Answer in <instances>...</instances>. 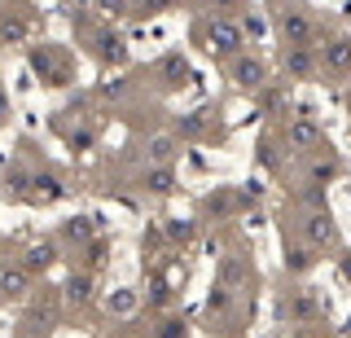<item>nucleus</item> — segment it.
I'll list each match as a JSON object with an SVG mask.
<instances>
[{"instance_id": "obj_1", "label": "nucleus", "mask_w": 351, "mask_h": 338, "mask_svg": "<svg viewBox=\"0 0 351 338\" xmlns=\"http://www.w3.org/2000/svg\"><path fill=\"white\" fill-rule=\"evenodd\" d=\"M202 40L215 58H237L241 45H246V31H241L237 18H211V23L202 27Z\"/></svg>"}, {"instance_id": "obj_2", "label": "nucleus", "mask_w": 351, "mask_h": 338, "mask_svg": "<svg viewBox=\"0 0 351 338\" xmlns=\"http://www.w3.org/2000/svg\"><path fill=\"white\" fill-rule=\"evenodd\" d=\"M281 36H285V45H307V49H312L316 23L303 14V9H285V14H281Z\"/></svg>"}, {"instance_id": "obj_3", "label": "nucleus", "mask_w": 351, "mask_h": 338, "mask_svg": "<svg viewBox=\"0 0 351 338\" xmlns=\"http://www.w3.org/2000/svg\"><path fill=\"white\" fill-rule=\"evenodd\" d=\"M285 145H290L294 154H312V149L321 145V128H316L312 119H290V128H285Z\"/></svg>"}, {"instance_id": "obj_4", "label": "nucleus", "mask_w": 351, "mask_h": 338, "mask_svg": "<svg viewBox=\"0 0 351 338\" xmlns=\"http://www.w3.org/2000/svg\"><path fill=\"white\" fill-rule=\"evenodd\" d=\"M316 67L329 71V75H347L351 71V40H329L321 49V62H316Z\"/></svg>"}, {"instance_id": "obj_5", "label": "nucleus", "mask_w": 351, "mask_h": 338, "mask_svg": "<svg viewBox=\"0 0 351 338\" xmlns=\"http://www.w3.org/2000/svg\"><path fill=\"white\" fill-rule=\"evenodd\" d=\"M303 228H307V242H312V246H334V242H338V228H334V220H329L325 206L307 215V224H303Z\"/></svg>"}, {"instance_id": "obj_6", "label": "nucleus", "mask_w": 351, "mask_h": 338, "mask_svg": "<svg viewBox=\"0 0 351 338\" xmlns=\"http://www.w3.org/2000/svg\"><path fill=\"white\" fill-rule=\"evenodd\" d=\"M312 71H316V58H312L307 45H290V49H285V75H290V80H307Z\"/></svg>"}, {"instance_id": "obj_7", "label": "nucleus", "mask_w": 351, "mask_h": 338, "mask_svg": "<svg viewBox=\"0 0 351 338\" xmlns=\"http://www.w3.org/2000/svg\"><path fill=\"white\" fill-rule=\"evenodd\" d=\"M233 80L241 84V88H259V84H263V62L237 53V58H233Z\"/></svg>"}, {"instance_id": "obj_8", "label": "nucleus", "mask_w": 351, "mask_h": 338, "mask_svg": "<svg viewBox=\"0 0 351 338\" xmlns=\"http://www.w3.org/2000/svg\"><path fill=\"white\" fill-rule=\"evenodd\" d=\"M145 189L149 193H171L176 189V171L167 167V162H154V167L145 171Z\"/></svg>"}, {"instance_id": "obj_9", "label": "nucleus", "mask_w": 351, "mask_h": 338, "mask_svg": "<svg viewBox=\"0 0 351 338\" xmlns=\"http://www.w3.org/2000/svg\"><path fill=\"white\" fill-rule=\"evenodd\" d=\"M171 158H176V136L171 132L149 136V162H171Z\"/></svg>"}, {"instance_id": "obj_10", "label": "nucleus", "mask_w": 351, "mask_h": 338, "mask_svg": "<svg viewBox=\"0 0 351 338\" xmlns=\"http://www.w3.org/2000/svg\"><path fill=\"white\" fill-rule=\"evenodd\" d=\"M184 75H189V62H184L180 53H171V58H162V80H167V84H180Z\"/></svg>"}, {"instance_id": "obj_11", "label": "nucleus", "mask_w": 351, "mask_h": 338, "mask_svg": "<svg viewBox=\"0 0 351 338\" xmlns=\"http://www.w3.org/2000/svg\"><path fill=\"white\" fill-rule=\"evenodd\" d=\"M31 184H36V198H40V202H58L62 193H66V189H62V184L53 180V176H36Z\"/></svg>"}, {"instance_id": "obj_12", "label": "nucleus", "mask_w": 351, "mask_h": 338, "mask_svg": "<svg viewBox=\"0 0 351 338\" xmlns=\"http://www.w3.org/2000/svg\"><path fill=\"white\" fill-rule=\"evenodd\" d=\"M53 259H58V255H53V246H49V242H44V246H31V250H27V268H31V272L49 268Z\"/></svg>"}, {"instance_id": "obj_13", "label": "nucleus", "mask_w": 351, "mask_h": 338, "mask_svg": "<svg viewBox=\"0 0 351 338\" xmlns=\"http://www.w3.org/2000/svg\"><path fill=\"white\" fill-rule=\"evenodd\" d=\"M66 237H71V242H88V237H93V220H88V215L71 220V224H66Z\"/></svg>"}, {"instance_id": "obj_14", "label": "nucleus", "mask_w": 351, "mask_h": 338, "mask_svg": "<svg viewBox=\"0 0 351 338\" xmlns=\"http://www.w3.org/2000/svg\"><path fill=\"white\" fill-rule=\"evenodd\" d=\"M206 132V110H197L189 119H180V136H202Z\"/></svg>"}, {"instance_id": "obj_15", "label": "nucleus", "mask_w": 351, "mask_h": 338, "mask_svg": "<svg viewBox=\"0 0 351 338\" xmlns=\"http://www.w3.org/2000/svg\"><path fill=\"white\" fill-rule=\"evenodd\" d=\"M285 268H290V272H307V268H312V250H290V255H285Z\"/></svg>"}, {"instance_id": "obj_16", "label": "nucleus", "mask_w": 351, "mask_h": 338, "mask_svg": "<svg viewBox=\"0 0 351 338\" xmlns=\"http://www.w3.org/2000/svg\"><path fill=\"white\" fill-rule=\"evenodd\" d=\"M22 290H27V268L5 272V294H22Z\"/></svg>"}, {"instance_id": "obj_17", "label": "nucleus", "mask_w": 351, "mask_h": 338, "mask_svg": "<svg viewBox=\"0 0 351 338\" xmlns=\"http://www.w3.org/2000/svg\"><path fill=\"white\" fill-rule=\"evenodd\" d=\"M66 290H71V299H88V290H93V277H71V286H66Z\"/></svg>"}, {"instance_id": "obj_18", "label": "nucleus", "mask_w": 351, "mask_h": 338, "mask_svg": "<svg viewBox=\"0 0 351 338\" xmlns=\"http://www.w3.org/2000/svg\"><path fill=\"white\" fill-rule=\"evenodd\" d=\"M136 308V299H132L128 290H119V294H110V312H132Z\"/></svg>"}, {"instance_id": "obj_19", "label": "nucleus", "mask_w": 351, "mask_h": 338, "mask_svg": "<svg viewBox=\"0 0 351 338\" xmlns=\"http://www.w3.org/2000/svg\"><path fill=\"white\" fill-rule=\"evenodd\" d=\"M5 40H14V45H22V40H27V23H22V18H14V23H5Z\"/></svg>"}, {"instance_id": "obj_20", "label": "nucleus", "mask_w": 351, "mask_h": 338, "mask_svg": "<svg viewBox=\"0 0 351 338\" xmlns=\"http://www.w3.org/2000/svg\"><path fill=\"white\" fill-rule=\"evenodd\" d=\"M334 176H338L334 162H316V167H312V180H316V184H325V180H334Z\"/></svg>"}, {"instance_id": "obj_21", "label": "nucleus", "mask_w": 351, "mask_h": 338, "mask_svg": "<svg viewBox=\"0 0 351 338\" xmlns=\"http://www.w3.org/2000/svg\"><path fill=\"white\" fill-rule=\"evenodd\" d=\"M167 233L176 237V242H189V237H193V224H189V220H184V224H180V220H171V224H167Z\"/></svg>"}, {"instance_id": "obj_22", "label": "nucleus", "mask_w": 351, "mask_h": 338, "mask_svg": "<svg viewBox=\"0 0 351 338\" xmlns=\"http://www.w3.org/2000/svg\"><path fill=\"white\" fill-rule=\"evenodd\" d=\"M101 53H106V58H123V40H119V36H101Z\"/></svg>"}, {"instance_id": "obj_23", "label": "nucleus", "mask_w": 351, "mask_h": 338, "mask_svg": "<svg viewBox=\"0 0 351 338\" xmlns=\"http://www.w3.org/2000/svg\"><path fill=\"white\" fill-rule=\"evenodd\" d=\"M158 338H184V325H180V321H167V325L158 330Z\"/></svg>"}, {"instance_id": "obj_24", "label": "nucleus", "mask_w": 351, "mask_h": 338, "mask_svg": "<svg viewBox=\"0 0 351 338\" xmlns=\"http://www.w3.org/2000/svg\"><path fill=\"white\" fill-rule=\"evenodd\" d=\"M303 198L312 202V206H325V189H316V184H312V189H303Z\"/></svg>"}, {"instance_id": "obj_25", "label": "nucleus", "mask_w": 351, "mask_h": 338, "mask_svg": "<svg viewBox=\"0 0 351 338\" xmlns=\"http://www.w3.org/2000/svg\"><path fill=\"white\" fill-rule=\"evenodd\" d=\"M97 5H101V9H106V14H114V18H119V14H123V0H97Z\"/></svg>"}, {"instance_id": "obj_26", "label": "nucleus", "mask_w": 351, "mask_h": 338, "mask_svg": "<svg viewBox=\"0 0 351 338\" xmlns=\"http://www.w3.org/2000/svg\"><path fill=\"white\" fill-rule=\"evenodd\" d=\"M167 5H171V0H145V14H162Z\"/></svg>"}, {"instance_id": "obj_27", "label": "nucleus", "mask_w": 351, "mask_h": 338, "mask_svg": "<svg viewBox=\"0 0 351 338\" xmlns=\"http://www.w3.org/2000/svg\"><path fill=\"white\" fill-rule=\"evenodd\" d=\"M9 114V97H5V88H0V119Z\"/></svg>"}, {"instance_id": "obj_28", "label": "nucleus", "mask_w": 351, "mask_h": 338, "mask_svg": "<svg viewBox=\"0 0 351 338\" xmlns=\"http://www.w3.org/2000/svg\"><path fill=\"white\" fill-rule=\"evenodd\" d=\"M211 5H224V9H237V0H211Z\"/></svg>"}, {"instance_id": "obj_29", "label": "nucleus", "mask_w": 351, "mask_h": 338, "mask_svg": "<svg viewBox=\"0 0 351 338\" xmlns=\"http://www.w3.org/2000/svg\"><path fill=\"white\" fill-rule=\"evenodd\" d=\"M347 334H351V321H347Z\"/></svg>"}]
</instances>
